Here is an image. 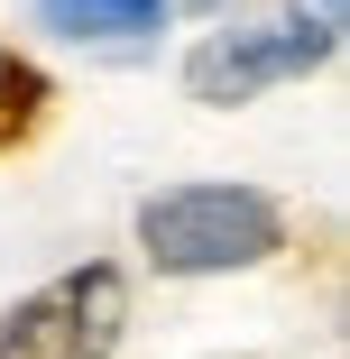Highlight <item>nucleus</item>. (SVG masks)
I'll return each mask as SVG.
<instances>
[{
  "mask_svg": "<svg viewBox=\"0 0 350 359\" xmlns=\"http://www.w3.org/2000/svg\"><path fill=\"white\" fill-rule=\"evenodd\" d=\"M37 19L83 46H138L166 28V0H37Z\"/></svg>",
  "mask_w": 350,
  "mask_h": 359,
  "instance_id": "20e7f679",
  "label": "nucleus"
},
{
  "mask_svg": "<svg viewBox=\"0 0 350 359\" xmlns=\"http://www.w3.org/2000/svg\"><path fill=\"white\" fill-rule=\"evenodd\" d=\"M332 19H304V10H276V19H258V28H222V37H203L194 55H184V93L194 102H249V93H267V83H286V74H314V65L332 55Z\"/></svg>",
  "mask_w": 350,
  "mask_h": 359,
  "instance_id": "7ed1b4c3",
  "label": "nucleus"
},
{
  "mask_svg": "<svg viewBox=\"0 0 350 359\" xmlns=\"http://www.w3.org/2000/svg\"><path fill=\"white\" fill-rule=\"evenodd\" d=\"M314 19H332V28H341V0H314Z\"/></svg>",
  "mask_w": 350,
  "mask_h": 359,
  "instance_id": "39448f33",
  "label": "nucleus"
},
{
  "mask_svg": "<svg viewBox=\"0 0 350 359\" xmlns=\"http://www.w3.org/2000/svg\"><path fill=\"white\" fill-rule=\"evenodd\" d=\"M120 332H129V276L65 267L0 313V359H111Z\"/></svg>",
  "mask_w": 350,
  "mask_h": 359,
  "instance_id": "f03ea898",
  "label": "nucleus"
},
{
  "mask_svg": "<svg viewBox=\"0 0 350 359\" xmlns=\"http://www.w3.org/2000/svg\"><path fill=\"white\" fill-rule=\"evenodd\" d=\"M194 10H222V0H194Z\"/></svg>",
  "mask_w": 350,
  "mask_h": 359,
  "instance_id": "423d86ee",
  "label": "nucleus"
},
{
  "mask_svg": "<svg viewBox=\"0 0 350 359\" xmlns=\"http://www.w3.org/2000/svg\"><path fill=\"white\" fill-rule=\"evenodd\" d=\"M286 240V212L258 184H166L138 203V249L166 276H222V267H258Z\"/></svg>",
  "mask_w": 350,
  "mask_h": 359,
  "instance_id": "f257e3e1",
  "label": "nucleus"
}]
</instances>
